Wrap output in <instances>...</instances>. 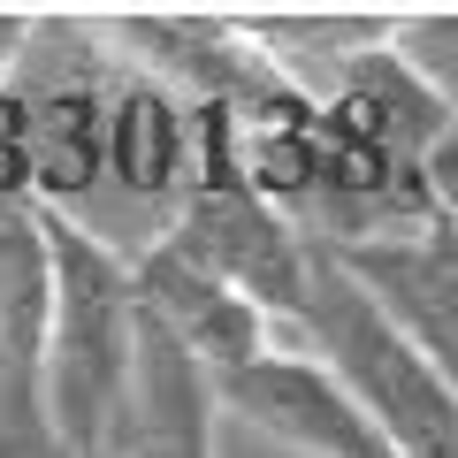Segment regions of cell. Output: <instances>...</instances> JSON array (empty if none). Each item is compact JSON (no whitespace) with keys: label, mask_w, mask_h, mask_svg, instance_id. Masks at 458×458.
I'll use <instances>...</instances> for the list:
<instances>
[{"label":"cell","mask_w":458,"mask_h":458,"mask_svg":"<svg viewBox=\"0 0 458 458\" xmlns=\"http://www.w3.org/2000/svg\"><path fill=\"white\" fill-rule=\"evenodd\" d=\"M38 214H47V252H54L38 397H47V420L62 428V443L77 458H107L114 428L131 412L138 344H146L138 276H131V252H114L77 214H62V207H38Z\"/></svg>","instance_id":"1"},{"label":"cell","mask_w":458,"mask_h":458,"mask_svg":"<svg viewBox=\"0 0 458 458\" xmlns=\"http://www.w3.org/2000/svg\"><path fill=\"white\" fill-rule=\"evenodd\" d=\"M298 344L344 375V390L375 412L397 458H458V382L344 276V260L321 245V229H313V298L298 321Z\"/></svg>","instance_id":"2"},{"label":"cell","mask_w":458,"mask_h":458,"mask_svg":"<svg viewBox=\"0 0 458 458\" xmlns=\"http://www.w3.org/2000/svg\"><path fill=\"white\" fill-rule=\"evenodd\" d=\"M199 114H207V161H199V183L183 191V207L161 222V237L183 245L199 267H214L229 291H245L298 344V321L313 298V229L245 183L237 153H229V114L222 107H199Z\"/></svg>","instance_id":"3"},{"label":"cell","mask_w":458,"mask_h":458,"mask_svg":"<svg viewBox=\"0 0 458 458\" xmlns=\"http://www.w3.org/2000/svg\"><path fill=\"white\" fill-rule=\"evenodd\" d=\"M214 397H222L229 420H245L252 436L283 443L298 458H397V443L375 428V412L344 390V375L306 344L260 352L252 367L214 382Z\"/></svg>","instance_id":"4"},{"label":"cell","mask_w":458,"mask_h":458,"mask_svg":"<svg viewBox=\"0 0 458 458\" xmlns=\"http://www.w3.org/2000/svg\"><path fill=\"white\" fill-rule=\"evenodd\" d=\"M321 245L458 382V214H428L412 229H367V237H321Z\"/></svg>","instance_id":"5"},{"label":"cell","mask_w":458,"mask_h":458,"mask_svg":"<svg viewBox=\"0 0 458 458\" xmlns=\"http://www.w3.org/2000/svg\"><path fill=\"white\" fill-rule=\"evenodd\" d=\"M131 276H138V313H146L168 344H183L214 382L237 375V367H252L260 352H276V344H291L245 291H229L214 267H199L191 252L168 245V237H153L146 252H131Z\"/></svg>","instance_id":"6"},{"label":"cell","mask_w":458,"mask_h":458,"mask_svg":"<svg viewBox=\"0 0 458 458\" xmlns=\"http://www.w3.org/2000/svg\"><path fill=\"white\" fill-rule=\"evenodd\" d=\"M207 161V114L176 92V84L123 69L114 77V107H107V176L146 207H183V191L199 183Z\"/></svg>","instance_id":"7"},{"label":"cell","mask_w":458,"mask_h":458,"mask_svg":"<svg viewBox=\"0 0 458 458\" xmlns=\"http://www.w3.org/2000/svg\"><path fill=\"white\" fill-rule=\"evenodd\" d=\"M23 107V161H31V207H62L107 176V107L114 77H47L16 84Z\"/></svg>","instance_id":"8"},{"label":"cell","mask_w":458,"mask_h":458,"mask_svg":"<svg viewBox=\"0 0 458 458\" xmlns=\"http://www.w3.org/2000/svg\"><path fill=\"white\" fill-rule=\"evenodd\" d=\"M214 375L168 344L161 328L146 321V344H138V382H131V412L114 428L107 458H214Z\"/></svg>","instance_id":"9"},{"label":"cell","mask_w":458,"mask_h":458,"mask_svg":"<svg viewBox=\"0 0 458 458\" xmlns=\"http://www.w3.org/2000/svg\"><path fill=\"white\" fill-rule=\"evenodd\" d=\"M47 313H54V252H47V214L0 207V360L38 367L47 360Z\"/></svg>","instance_id":"10"},{"label":"cell","mask_w":458,"mask_h":458,"mask_svg":"<svg viewBox=\"0 0 458 458\" xmlns=\"http://www.w3.org/2000/svg\"><path fill=\"white\" fill-rule=\"evenodd\" d=\"M31 31H38V16H0V92L16 84V62L31 47Z\"/></svg>","instance_id":"11"}]
</instances>
